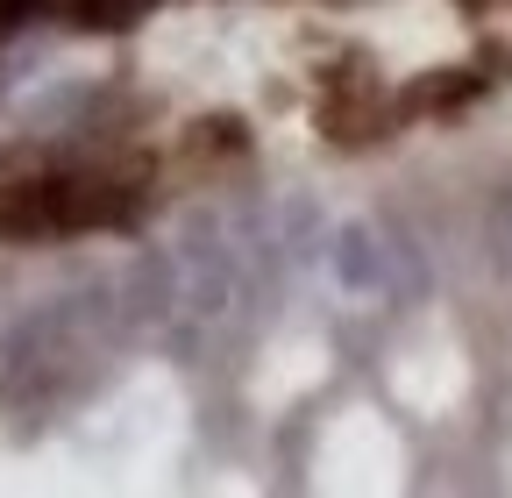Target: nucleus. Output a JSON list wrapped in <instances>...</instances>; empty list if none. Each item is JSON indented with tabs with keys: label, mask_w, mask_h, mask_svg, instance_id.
<instances>
[{
	"label": "nucleus",
	"mask_w": 512,
	"mask_h": 498,
	"mask_svg": "<svg viewBox=\"0 0 512 498\" xmlns=\"http://www.w3.org/2000/svg\"><path fill=\"white\" fill-rule=\"evenodd\" d=\"M178 278H185V314L228 321L242 299V249L228 242L221 214H185L178 228Z\"/></svg>",
	"instance_id": "nucleus-1"
},
{
	"label": "nucleus",
	"mask_w": 512,
	"mask_h": 498,
	"mask_svg": "<svg viewBox=\"0 0 512 498\" xmlns=\"http://www.w3.org/2000/svg\"><path fill=\"white\" fill-rule=\"evenodd\" d=\"M121 314L128 321H143V328H164L178 306H185V278H178V249H143L136 264H128L121 278Z\"/></svg>",
	"instance_id": "nucleus-2"
},
{
	"label": "nucleus",
	"mask_w": 512,
	"mask_h": 498,
	"mask_svg": "<svg viewBox=\"0 0 512 498\" xmlns=\"http://www.w3.org/2000/svg\"><path fill=\"white\" fill-rule=\"evenodd\" d=\"M328 264H335V278H342L349 299H377V292H384V242H377L370 221H342V228H335Z\"/></svg>",
	"instance_id": "nucleus-3"
},
{
	"label": "nucleus",
	"mask_w": 512,
	"mask_h": 498,
	"mask_svg": "<svg viewBox=\"0 0 512 498\" xmlns=\"http://www.w3.org/2000/svg\"><path fill=\"white\" fill-rule=\"evenodd\" d=\"M320 129H328L342 150L384 136V100H377V86H335L328 107H320Z\"/></svg>",
	"instance_id": "nucleus-4"
},
{
	"label": "nucleus",
	"mask_w": 512,
	"mask_h": 498,
	"mask_svg": "<svg viewBox=\"0 0 512 498\" xmlns=\"http://www.w3.org/2000/svg\"><path fill=\"white\" fill-rule=\"evenodd\" d=\"M278 249L292 264H313L320 257V207L306 200V193H292L285 207H278Z\"/></svg>",
	"instance_id": "nucleus-5"
},
{
	"label": "nucleus",
	"mask_w": 512,
	"mask_h": 498,
	"mask_svg": "<svg viewBox=\"0 0 512 498\" xmlns=\"http://www.w3.org/2000/svg\"><path fill=\"white\" fill-rule=\"evenodd\" d=\"M64 8H72L79 29H136L157 0H64Z\"/></svg>",
	"instance_id": "nucleus-6"
},
{
	"label": "nucleus",
	"mask_w": 512,
	"mask_h": 498,
	"mask_svg": "<svg viewBox=\"0 0 512 498\" xmlns=\"http://www.w3.org/2000/svg\"><path fill=\"white\" fill-rule=\"evenodd\" d=\"M29 15H36V0H0V36H15Z\"/></svg>",
	"instance_id": "nucleus-7"
},
{
	"label": "nucleus",
	"mask_w": 512,
	"mask_h": 498,
	"mask_svg": "<svg viewBox=\"0 0 512 498\" xmlns=\"http://www.w3.org/2000/svg\"><path fill=\"white\" fill-rule=\"evenodd\" d=\"M456 8H470V15H491V8H505V0H456Z\"/></svg>",
	"instance_id": "nucleus-8"
}]
</instances>
